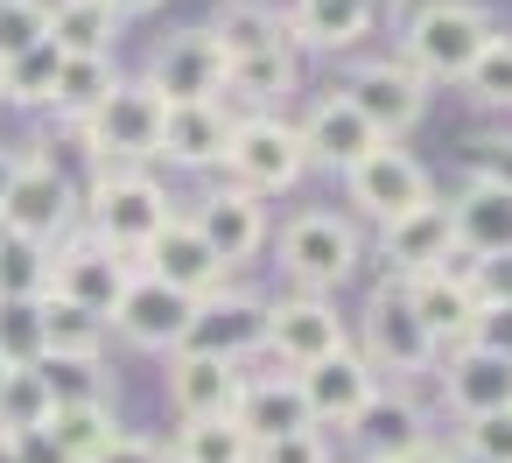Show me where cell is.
Segmentation results:
<instances>
[{
  "label": "cell",
  "mask_w": 512,
  "mask_h": 463,
  "mask_svg": "<svg viewBox=\"0 0 512 463\" xmlns=\"http://www.w3.org/2000/svg\"><path fill=\"white\" fill-rule=\"evenodd\" d=\"M78 211H85V225H92V239H106L113 253H141L176 211H169V190L148 176V169H134V162H99V176H92V190L78 197Z\"/></svg>",
  "instance_id": "obj_1"
},
{
  "label": "cell",
  "mask_w": 512,
  "mask_h": 463,
  "mask_svg": "<svg viewBox=\"0 0 512 463\" xmlns=\"http://www.w3.org/2000/svg\"><path fill=\"white\" fill-rule=\"evenodd\" d=\"M491 43V15L477 0H428L407 22V71L421 85H463V71L477 64V50Z\"/></svg>",
  "instance_id": "obj_2"
},
{
  "label": "cell",
  "mask_w": 512,
  "mask_h": 463,
  "mask_svg": "<svg viewBox=\"0 0 512 463\" xmlns=\"http://www.w3.org/2000/svg\"><path fill=\"white\" fill-rule=\"evenodd\" d=\"M162 99L141 85V78H120L85 120H78V141L92 148V162H155V148H162Z\"/></svg>",
  "instance_id": "obj_3"
},
{
  "label": "cell",
  "mask_w": 512,
  "mask_h": 463,
  "mask_svg": "<svg viewBox=\"0 0 512 463\" xmlns=\"http://www.w3.org/2000/svg\"><path fill=\"white\" fill-rule=\"evenodd\" d=\"M225 169H232V183H239V190H253V197L295 190V183L309 176V155H302L295 120H281V113H246V120H232Z\"/></svg>",
  "instance_id": "obj_4"
},
{
  "label": "cell",
  "mask_w": 512,
  "mask_h": 463,
  "mask_svg": "<svg viewBox=\"0 0 512 463\" xmlns=\"http://www.w3.org/2000/svg\"><path fill=\"white\" fill-rule=\"evenodd\" d=\"M358 358H365L372 372H393V379H421V372L442 365V351H435V337L421 330V316L407 309V288H400V281H393V288H372V302H365V316H358Z\"/></svg>",
  "instance_id": "obj_5"
},
{
  "label": "cell",
  "mask_w": 512,
  "mask_h": 463,
  "mask_svg": "<svg viewBox=\"0 0 512 463\" xmlns=\"http://www.w3.org/2000/svg\"><path fill=\"white\" fill-rule=\"evenodd\" d=\"M281 274L295 281V295H330L358 274V232L337 211H302L281 232Z\"/></svg>",
  "instance_id": "obj_6"
},
{
  "label": "cell",
  "mask_w": 512,
  "mask_h": 463,
  "mask_svg": "<svg viewBox=\"0 0 512 463\" xmlns=\"http://www.w3.org/2000/svg\"><path fill=\"white\" fill-rule=\"evenodd\" d=\"M71 225H78V190H71V176H64L50 155H22L15 190H8V204H0V232H8V239H29V246H57V239H71Z\"/></svg>",
  "instance_id": "obj_7"
},
{
  "label": "cell",
  "mask_w": 512,
  "mask_h": 463,
  "mask_svg": "<svg viewBox=\"0 0 512 463\" xmlns=\"http://www.w3.org/2000/svg\"><path fill=\"white\" fill-rule=\"evenodd\" d=\"M477 274H484V267H477L470 253H449L442 267L400 281V288H407V309L421 316V330L435 337V351L470 344V323H477V302H484V281H477Z\"/></svg>",
  "instance_id": "obj_8"
},
{
  "label": "cell",
  "mask_w": 512,
  "mask_h": 463,
  "mask_svg": "<svg viewBox=\"0 0 512 463\" xmlns=\"http://www.w3.org/2000/svg\"><path fill=\"white\" fill-rule=\"evenodd\" d=\"M190 323H197V302L176 295V288H162L155 274H134L120 288L113 316H106V330H120L134 351H162V358H176L190 344Z\"/></svg>",
  "instance_id": "obj_9"
},
{
  "label": "cell",
  "mask_w": 512,
  "mask_h": 463,
  "mask_svg": "<svg viewBox=\"0 0 512 463\" xmlns=\"http://www.w3.org/2000/svg\"><path fill=\"white\" fill-rule=\"evenodd\" d=\"M141 85H148L162 106H204V99H218V92H225V57H218L211 29H176V36H162Z\"/></svg>",
  "instance_id": "obj_10"
},
{
  "label": "cell",
  "mask_w": 512,
  "mask_h": 463,
  "mask_svg": "<svg viewBox=\"0 0 512 463\" xmlns=\"http://www.w3.org/2000/svg\"><path fill=\"white\" fill-rule=\"evenodd\" d=\"M127 281H134V260L113 253V246L92 239V232L50 246V295H64V302H78V309H92V316H113V302H120Z\"/></svg>",
  "instance_id": "obj_11"
},
{
  "label": "cell",
  "mask_w": 512,
  "mask_h": 463,
  "mask_svg": "<svg viewBox=\"0 0 512 463\" xmlns=\"http://www.w3.org/2000/svg\"><path fill=\"white\" fill-rule=\"evenodd\" d=\"M344 344H351V330H344V316H337L330 295H281V302H267L260 351H274L288 372H302V365H316V358H330Z\"/></svg>",
  "instance_id": "obj_12"
},
{
  "label": "cell",
  "mask_w": 512,
  "mask_h": 463,
  "mask_svg": "<svg viewBox=\"0 0 512 463\" xmlns=\"http://www.w3.org/2000/svg\"><path fill=\"white\" fill-rule=\"evenodd\" d=\"M134 274H155L162 288H176V295H190V302H204V295H218L225 288V260L204 246V232L190 225V218H169L141 253H134Z\"/></svg>",
  "instance_id": "obj_13"
},
{
  "label": "cell",
  "mask_w": 512,
  "mask_h": 463,
  "mask_svg": "<svg viewBox=\"0 0 512 463\" xmlns=\"http://www.w3.org/2000/svg\"><path fill=\"white\" fill-rule=\"evenodd\" d=\"M344 99L358 106V120H365L379 141H400V134L421 120V106H428V85H421V78H414L400 57H379V64H358V71H351Z\"/></svg>",
  "instance_id": "obj_14"
},
{
  "label": "cell",
  "mask_w": 512,
  "mask_h": 463,
  "mask_svg": "<svg viewBox=\"0 0 512 463\" xmlns=\"http://www.w3.org/2000/svg\"><path fill=\"white\" fill-rule=\"evenodd\" d=\"M344 183H351V204H358L372 225H393V218H407V211H421V204L435 197V190H428V169H421L407 148H393V141L372 148Z\"/></svg>",
  "instance_id": "obj_15"
},
{
  "label": "cell",
  "mask_w": 512,
  "mask_h": 463,
  "mask_svg": "<svg viewBox=\"0 0 512 463\" xmlns=\"http://www.w3.org/2000/svg\"><path fill=\"white\" fill-rule=\"evenodd\" d=\"M449 232H456V253H470L477 267L512 260V176H477L449 204Z\"/></svg>",
  "instance_id": "obj_16"
},
{
  "label": "cell",
  "mask_w": 512,
  "mask_h": 463,
  "mask_svg": "<svg viewBox=\"0 0 512 463\" xmlns=\"http://www.w3.org/2000/svg\"><path fill=\"white\" fill-rule=\"evenodd\" d=\"M344 435H351V449H358L365 463H400V456H414V449H435V442H428V414H421L407 393H386V386L344 421Z\"/></svg>",
  "instance_id": "obj_17"
},
{
  "label": "cell",
  "mask_w": 512,
  "mask_h": 463,
  "mask_svg": "<svg viewBox=\"0 0 512 463\" xmlns=\"http://www.w3.org/2000/svg\"><path fill=\"white\" fill-rule=\"evenodd\" d=\"M295 134H302V155H309V169H337V176H351V169H358L372 148H386V141H379V134L358 120V106H351L344 92H323Z\"/></svg>",
  "instance_id": "obj_18"
},
{
  "label": "cell",
  "mask_w": 512,
  "mask_h": 463,
  "mask_svg": "<svg viewBox=\"0 0 512 463\" xmlns=\"http://www.w3.org/2000/svg\"><path fill=\"white\" fill-rule=\"evenodd\" d=\"M295 386H302V400H309V421H316V428H344V421L379 393V372L344 344V351H330V358L302 365V372H295Z\"/></svg>",
  "instance_id": "obj_19"
},
{
  "label": "cell",
  "mask_w": 512,
  "mask_h": 463,
  "mask_svg": "<svg viewBox=\"0 0 512 463\" xmlns=\"http://www.w3.org/2000/svg\"><path fill=\"white\" fill-rule=\"evenodd\" d=\"M239 386H246V372L232 358H211V351H176L169 358V407L183 421H232Z\"/></svg>",
  "instance_id": "obj_20"
},
{
  "label": "cell",
  "mask_w": 512,
  "mask_h": 463,
  "mask_svg": "<svg viewBox=\"0 0 512 463\" xmlns=\"http://www.w3.org/2000/svg\"><path fill=\"white\" fill-rule=\"evenodd\" d=\"M190 225L204 232V246H211L225 267H239V260H253V253L267 246V211H260V197H253V190H239V183L211 190V197L197 204V218H190Z\"/></svg>",
  "instance_id": "obj_21"
},
{
  "label": "cell",
  "mask_w": 512,
  "mask_h": 463,
  "mask_svg": "<svg viewBox=\"0 0 512 463\" xmlns=\"http://www.w3.org/2000/svg\"><path fill=\"white\" fill-rule=\"evenodd\" d=\"M260 337H267V302H253V295H204L197 302V323H190V344L183 351H211V358H246V351H260Z\"/></svg>",
  "instance_id": "obj_22"
},
{
  "label": "cell",
  "mask_w": 512,
  "mask_h": 463,
  "mask_svg": "<svg viewBox=\"0 0 512 463\" xmlns=\"http://www.w3.org/2000/svg\"><path fill=\"white\" fill-rule=\"evenodd\" d=\"M379 253H386V267L400 274V281H414V274H428V267H442L449 253H456V232H449V204H421V211H407V218H393V225H379Z\"/></svg>",
  "instance_id": "obj_23"
},
{
  "label": "cell",
  "mask_w": 512,
  "mask_h": 463,
  "mask_svg": "<svg viewBox=\"0 0 512 463\" xmlns=\"http://www.w3.org/2000/svg\"><path fill=\"white\" fill-rule=\"evenodd\" d=\"M232 421L246 428V442H253V449H260V442H281V435H302V428H316V421H309V400H302V386H295V372L246 379V386H239V407H232Z\"/></svg>",
  "instance_id": "obj_24"
},
{
  "label": "cell",
  "mask_w": 512,
  "mask_h": 463,
  "mask_svg": "<svg viewBox=\"0 0 512 463\" xmlns=\"http://www.w3.org/2000/svg\"><path fill=\"white\" fill-rule=\"evenodd\" d=\"M225 141H232V113H225V99H204V106H169L162 113V162H176V169H211V162H225Z\"/></svg>",
  "instance_id": "obj_25"
},
{
  "label": "cell",
  "mask_w": 512,
  "mask_h": 463,
  "mask_svg": "<svg viewBox=\"0 0 512 463\" xmlns=\"http://www.w3.org/2000/svg\"><path fill=\"white\" fill-rule=\"evenodd\" d=\"M442 393H449V407H456L463 421L498 414V407H512V365L491 358V351H477V344H456V351L442 358Z\"/></svg>",
  "instance_id": "obj_26"
},
{
  "label": "cell",
  "mask_w": 512,
  "mask_h": 463,
  "mask_svg": "<svg viewBox=\"0 0 512 463\" xmlns=\"http://www.w3.org/2000/svg\"><path fill=\"white\" fill-rule=\"evenodd\" d=\"M372 15H379V0H295L288 36L309 50H351L372 36Z\"/></svg>",
  "instance_id": "obj_27"
},
{
  "label": "cell",
  "mask_w": 512,
  "mask_h": 463,
  "mask_svg": "<svg viewBox=\"0 0 512 463\" xmlns=\"http://www.w3.org/2000/svg\"><path fill=\"white\" fill-rule=\"evenodd\" d=\"M50 43L64 57H113L120 15L106 8V0H57V8H50Z\"/></svg>",
  "instance_id": "obj_28"
},
{
  "label": "cell",
  "mask_w": 512,
  "mask_h": 463,
  "mask_svg": "<svg viewBox=\"0 0 512 463\" xmlns=\"http://www.w3.org/2000/svg\"><path fill=\"white\" fill-rule=\"evenodd\" d=\"M211 43H218V57L232 64V57L281 50V43H288V29H281V15H274V8H260V0H225V8L211 15Z\"/></svg>",
  "instance_id": "obj_29"
},
{
  "label": "cell",
  "mask_w": 512,
  "mask_h": 463,
  "mask_svg": "<svg viewBox=\"0 0 512 463\" xmlns=\"http://www.w3.org/2000/svg\"><path fill=\"white\" fill-rule=\"evenodd\" d=\"M295 92V57H288V43L281 50H260V57H232L225 64V99H246V106H274V99H288Z\"/></svg>",
  "instance_id": "obj_30"
},
{
  "label": "cell",
  "mask_w": 512,
  "mask_h": 463,
  "mask_svg": "<svg viewBox=\"0 0 512 463\" xmlns=\"http://www.w3.org/2000/svg\"><path fill=\"white\" fill-rule=\"evenodd\" d=\"M99 351H106V316L43 295V358H99Z\"/></svg>",
  "instance_id": "obj_31"
},
{
  "label": "cell",
  "mask_w": 512,
  "mask_h": 463,
  "mask_svg": "<svg viewBox=\"0 0 512 463\" xmlns=\"http://www.w3.org/2000/svg\"><path fill=\"white\" fill-rule=\"evenodd\" d=\"M162 456L169 463H253V442L239 421H183Z\"/></svg>",
  "instance_id": "obj_32"
},
{
  "label": "cell",
  "mask_w": 512,
  "mask_h": 463,
  "mask_svg": "<svg viewBox=\"0 0 512 463\" xmlns=\"http://www.w3.org/2000/svg\"><path fill=\"white\" fill-rule=\"evenodd\" d=\"M120 85V71H113V57H64V71H57V92H50V106L78 127L106 92Z\"/></svg>",
  "instance_id": "obj_33"
},
{
  "label": "cell",
  "mask_w": 512,
  "mask_h": 463,
  "mask_svg": "<svg viewBox=\"0 0 512 463\" xmlns=\"http://www.w3.org/2000/svg\"><path fill=\"white\" fill-rule=\"evenodd\" d=\"M50 435L64 442V456L71 463H92L120 428H113V400H85V407H57L50 414Z\"/></svg>",
  "instance_id": "obj_34"
},
{
  "label": "cell",
  "mask_w": 512,
  "mask_h": 463,
  "mask_svg": "<svg viewBox=\"0 0 512 463\" xmlns=\"http://www.w3.org/2000/svg\"><path fill=\"white\" fill-rule=\"evenodd\" d=\"M57 71H64V50H57V43H36L29 57L0 64V99H8V106H50Z\"/></svg>",
  "instance_id": "obj_35"
},
{
  "label": "cell",
  "mask_w": 512,
  "mask_h": 463,
  "mask_svg": "<svg viewBox=\"0 0 512 463\" xmlns=\"http://www.w3.org/2000/svg\"><path fill=\"white\" fill-rule=\"evenodd\" d=\"M50 414H57V400H50V386H43V372H36V365H15L8 379H0V435L43 428Z\"/></svg>",
  "instance_id": "obj_36"
},
{
  "label": "cell",
  "mask_w": 512,
  "mask_h": 463,
  "mask_svg": "<svg viewBox=\"0 0 512 463\" xmlns=\"http://www.w3.org/2000/svg\"><path fill=\"white\" fill-rule=\"evenodd\" d=\"M50 295V246L0 239V302H43Z\"/></svg>",
  "instance_id": "obj_37"
},
{
  "label": "cell",
  "mask_w": 512,
  "mask_h": 463,
  "mask_svg": "<svg viewBox=\"0 0 512 463\" xmlns=\"http://www.w3.org/2000/svg\"><path fill=\"white\" fill-rule=\"evenodd\" d=\"M463 92L477 106H491V113H512V36H491L477 50V64L463 71Z\"/></svg>",
  "instance_id": "obj_38"
},
{
  "label": "cell",
  "mask_w": 512,
  "mask_h": 463,
  "mask_svg": "<svg viewBox=\"0 0 512 463\" xmlns=\"http://www.w3.org/2000/svg\"><path fill=\"white\" fill-rule=\"evenodd\" d=\"M36 372H43V386H50V400H57V407L106 400V372H99V358H43Z\"/></svg>",
  "instance_id": "obj_39"
},
{
  "label": "cell",
  "mask_w": 512,
  "mask_h": 463,
  "mask_svg": "<svg viewBox=\"0 0 512 463\" xmlns=\"http://www.w3.org/2000/svg\"><path fill=\"white\" fill-rule=\"evenodd\" d=\"M36 43H50V8L43 0H0V64L29 57Z\"/></svg>",
  "instance_id": "obj_40"
},
{
  "label": "cell",
  "mask_w": 512,
  "mask_h": 463,
  "mask_svg": "<svg viewBox=\"0 0 512 463\" xmlns=\"http://www.w3.org/2000/svg\"><path fill=\"white\" fill-rule=\"evenodd\" d=\"M0 358L43 365V302H0Z\"/></svg>",
  "instance_id": "obj_41"
},
{
  "label": "cell",
  "mask_w": 512,
  "mask_h": 463,
  "mask_svg": "<svg viewBox=\"0 0 512 463\" xmlns=\"http://www.w3.org/2000/svg\"><path fill=\"white\" fill-rule=\"evenodd\" d=\"M456 449H470L477 463H512V407L463 421V442H456Z\"/></svg>",
  "instance_id": "obj_42"
},
{
  "label": "cell",
  "mask_w": 512,
  "mask_h": 463,
  "mask_svg": "<svg viewBox=\"0 0 512 463\" xmlns=\"http://www.w3.org/2000/svg\"><path fill=\"white\" fill-rule=\"evenodd\" d=\"M470 344L512 365V295H484V302H477V323H470Z\"/></svg>",
  "instance_id": "obj_43"
},
{
  "label": "cell",
  "mask_w": 512,
  "mask_h": 463,
  "mask_svg": "<svg viewBox=\"0 0 512 463\" xmlns=\"http://www.w3.org/2000/svg\"><path fill=\"white\" fill-rule=\"evenodd\" d=\"M253 463H330V442L323 428H302V435H281V442H260Z\"/></svg>",
  "instance_id": "obj_44"
},
{
  "label": "cell",
  "mask_w": 512,
  "mask_h": 463,
  "mask_svg": "<svg viewBox=\"0 0 512 463\" xmlns=\"http://www.w3.org/2000/svg\"><path fill=\"white\" fill-rule=\"evenodd\" d=\"M8 442H15V456H22V463H71V456H64V442L50 435V421H43V428H22V435H8Z\"/></svg>",
  "instance_id": "obj_45"
},
{
  "label": "cell",
  "mask_w": 512,
  "mask_h": 463,
  "mask_svg": "<svg viewBox=\"0 0 512 463\" xmlns=\"http://www.w3.org/2000/svg\"><path fill=\"white\" fill-rule=\"evenodd\" d=\"M92 463H169V456H162L148 435H113V442H106Z\"/></svg>",
  "instance_id": "obj_46"
},
{
  "label": "cell",
  "mask_w": 512,
  "mask_h": 463,
  "mask_svg": "<svg viewBox=\"0 0 512 463\" xmlns=\"http://www.w3.org/2000/svg\"><path fill=\"white\" fill-rule=\"evenodd\" d=\"M15 169H22V148H0V204H8V190H15Z\"/></svg>",
  "instance_id": "obj_47"
},
{
  "label": "cell",
  "mask_w": 512,
  "mask_h": 463,
  "mask_svg": "<svg viewBox=\"0 0 512 463\" xmlns=\"http://www.w3.org/2000/svg\"><path fill=\"white\" fill-rule=\"evenodd\" d=\"M106 8H113V15L127 22V15H148V8H162V0H106Z\"/></svg>",
  "instance_id": "obj_48"
},
{
  "label": "cell",
  "mask_w": 512,
  "mask_h": 463,
  "mask_svg": "<svg viewBox=\"0 0 512 463\" xmlns=\"http://www.w3.org/2000/svg\"><path fill=\"white\" fill-rule=\"evenodd\" d=\"M435 456H442V463H477L470 449H435Z\"/></svg>",
  "instance_id": "obj_49"
},
{
  "label": "cell",
  "mask_w": 512,
  "mask_h": 463,
  "mask_svg": "<svg viewBox=\"0 0 512 463\" xmlns=\"http://www.w3.org/2000/svg\"><path fill=\"white\" fill-rule=\"evenodd\" d=\"M400 463H442V456H435V449H414V456H400Z\"/></svg>",
  "instance_id": "obj_50"
},
{
  "label": "cell",
  "mask_w": 512,
  "mask_h": 463,
  "mask_svg": "<svg viewBox=\"0 0 512 463\" xmlns=\"http://www.w3.org/2000/svg\"><path fill=\"white\" fill-rule=\"evenodd\" d=\"M0 463H22V456H15V442H8V435H0Z\"/></svg>",
  "instance_id": "obj_51"
},
{
  "label": "cell",
  "mask_w": 512,
  "mask_h": 463,
  "mask_svg": "<svg viewBox=\"0 0 512 463\" xmlns=\"http://www.w3.org/2000/svg\"><path fill=\"white\" fill-rule=\"evenodd\" d=\"M8 372H15V365H8V358H0V379H8Z\"/></svg>",
  "instance_id": "obj_52"
},
{
  "label": "cell",
  "mask_w": 512,
  "mask_h": 463,
  "mask_svg": "<svg viewBox=\"0 0 512 463\" xmlns=\"http://www.w3.org/2000/svg\"><path fill=\"white\" fill-rule=\"evenodd\" d=\"M0 239H8V232H0Z\"/></svg>",
  "instance_id": "obj_53"
}]
</instances>
